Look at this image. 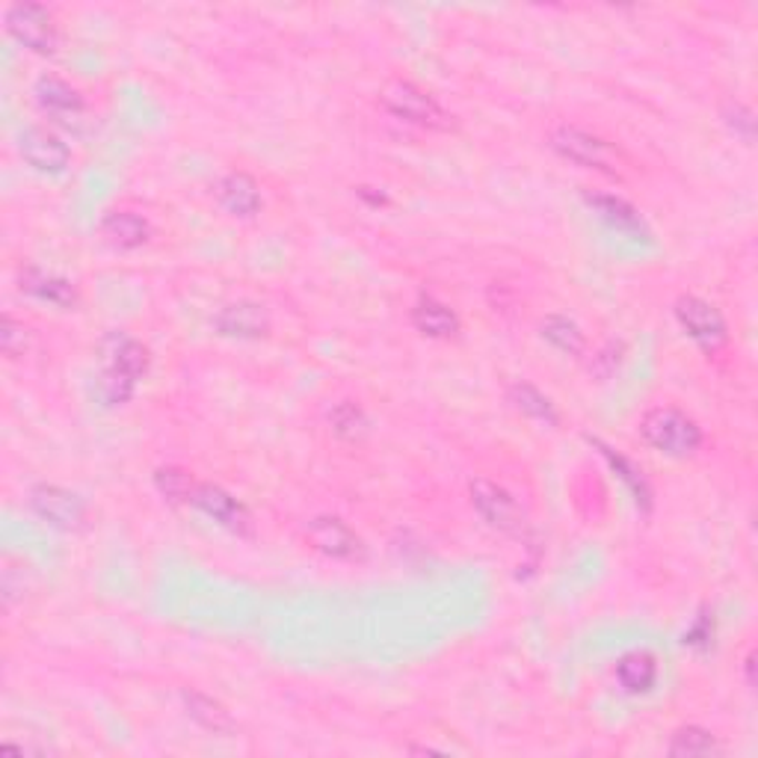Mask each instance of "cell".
Returning <instances> with one entry per match:
<instances>
[{"label": "cell", "instance_id": "1", "mask_svg": "<svg viewBox=\"0 0 758 758\" xmlns=\"http://www.w3.org/2000/svg\"><path fill=\"white\" fill-rule=\"evenodd\" d=\"M641 436L649 448L667 453V457H676V460L694 457L699 451V444H703L699 424L673 407L649 409L641 421Z\"/></svg>", "mask_w": 758, "mask_h": 758}, {"label": "cell", "instance_id": "2", "mask_svg": "<svg viewBox=\"0 0 758 758\" xmlns=\"http://www.w3.org/2000/svg\"><path fill=\"white\" fill-rule=\"evenodd\" d=\"M379 99L389 113H395L409 125L424 127V131H451L453 127L451 113L412 81H389Z\"/></svg>", "mask_w": 758, "mask_h": 758}, {"label": "cell", "instance_id": "3", "mask_svg": "<svg viewBox=\"0 0 758 758\" xmlns=\"http://www.w3.org/2000/svg\"><path fill=\"white\" fill-rule=\"evenodd\" d=\"M7 33L19 45H24L33 54H57L60 48V33L51 19V12L39 3H16L7 10Z\"/></svg>", "mask_w": 758, "mask_h": 758}, {"label": "cell", "instance_id": "4", "mask_svg": "<svg viewBox=\"0 0 758 758\" xmlns=\"http://www.w3.org/2000/svg\"><path fill=\"white\" fill-rule=\"evenodd\" d=\"M549 140H551V148H554L560 157H566V161L581 163V166H590V170L611 172V175L619 172L616 170L614 148H611L605 140H598V136L581 131V127L560 125L551 131Z\"/></svg>", "mask_w": 758, "mask_h": 758}, {"label": "cell", "instance_id": "5", "mask_svg": "<svg viewBox=\"0 0 758 758\" xmlns=\"http://www.w3.org/2000/svg\"><path fill=\"white\" fill-rule=\"evenodd\" d=\"M30 510L45 524L57 531H78L86 522V504L72 489L54 486V483H39L30 492Z\"/></svg>", "mask_w": 758, "mask_h": 758}, {"label": "cell", "instance_id": "6", "mask_svg": "<svg viewBox=\"0 0 758 758\" xmlns=\"http://www.w3.org/2000/svg\"><path fill=\"white\" fill-rule=\"evenodd\" d=\"M676 317L678 324H682V329H685L705 352H717L723 344H726V338H729L726 320H723V315L717 311V306H711V303L703 297H678Z\"/></svg>", "mask_w": 758, "mask_h": 758}, {"label": "cell", "instance_id": "7", "mask_svg": "<svg viewBox=\"0 0 758 758\" xmlns=\"http://www.w3.org/2000/svg\"><path fill=\"white\" fill-rule=\"evenodd\" d=\"M471 504L486 519L489 527H495L501 533H513V536L524 533V513L515 504V498L498 483H492V480H471Z\"/></svg>", "mask_w": 758, "mask_h": 758}, {"label": "cell", "instance_id": "8", "mask_svg": "<svg viewBox=\"0 0 758 758\" xmlns=\"http://www.w3.org/2000/svg\"><path fill=\"white\" fill-rule=\"evenodd\" d=\"M19 154L30 170L42 172V175H60L72 163V152H69L63 136H57L54 131L39 125H28L21 131Z\"/></svg>", "mask_w": 758, "mask_h": 758}, {"label": "cell", "instance_id": "9", "mask_svg": "<svg viewBox=\"0 0 758 758\" xmlns=\"http://www.w3.org/2000/svg\"><path fill=\"white\" fill-rule=\"evenodd\" d=\"M306 540L311 549L332 560H361L365 557V542L350 524L335 519V515H317L306 527Z\"/></svg>", "mask_w": 758, "mask_h": 758}, {"label": "cell", "instance_id": "10", "mask_svg": "<svg viewBox=\"0 0 758 758\" xmlns=\"http://www.w3.org/2000/svg\"><path fill=\"white\" fill-rule=\"evenodd\" d=\"M193 506H199L202 513L214 519L219 527L237 533V536H249L253 533V515L246 510L235 495H228L223 486H214V483H196V492H193Z\"/></svg>", "mask_w": 758, "mask_h": 758}, {"label": "cell", "instance_id": "11", "mask_svg": "<svg viewBox=\"0 0 758 758\" xmlns=\"http://www.w3.org/2000/svg\"><path fill=\"white\" fill-rule=\"evenodd\" d=\"M214 196H217L219 208L226 211L228 217L237 219H249L255 214H262L264 199H262V187L253 175L246 172H228L223 178L217 181L214 187Z\"/></svg>", "mask_w": 758, "mask_h": 758}, {"label": "cell", "instance_id": "12", "mask_svg": "<svg viewBox=\"0 0 758 758\" xmlns=\"http://www.w3.org/2000/svg\"><path fill=\"white\" fill-rule=\"evenodd\" d=\"M101 368L122 370L136 382L148 373V350L127 332H110L101 338Z\"/></svg>", "mask_w": 758, "mask_h": 758}, {"label": "cell", "instance_id": "13", "mask_svg": "<svg viewBox=\"0 0 758 758\" xmlns=\"http://www.w3.org/2000/svg\"><path fill=\"white\" fill-rule=\"evenodd\" d=\"M214 326H217L219 335L226 338H240V341H255V338H264L270 332V317L264 311L258 303H232L214 317Z\"/></svg>", "mask_w": 758, "mask_h": 758}, {"label": "cell", "instance_id": "14", "mask_svg": "<svg viewBox=\"0 0 758 758\" xmlns=\"http://www.w3.org/2000/svg\"><path fill=\"white\" fill-rule=\"evenodd\" d=\"M33 95H37V104L45 113L57 119H78L83 113V95L74 90L72 83H65L63 78H54V74H45L39 78L37 86H33Z\"/></svg>", "mask_w": 758, "mask_h": 758}, {"label": "cell", "instance_id": "15", "mask_svg": "<svg viewBox=\"0 0 758 758\" xmlns=\"http://www.w3.org/2000/svg\"><path fill=\"white\" fill-rule=\"evenodd\" d=\"M21 290L30 294V297L42 299V303H51L57 308L78 306V290H74L72 281L60 279L54 273L37 270V267H28V270L21 273Z\"/></svg>", "mask_w": 758, "mask_h": 758}, {"label": "cell", "instance_id": "16", "mask_svg": "<svg viewBox=\"0 0 758 758\" xmlns=\"http://www.w3.org/2000/svg\"><path fill=\"white\" fill-rule=\"evenodd\" d=\"M101 237H104L110 246H116V249H140L143 244H148L152 226H148L140 214L113 211V214H107L104 223H101Z\"/></svg>", "mask_w": 758, "mask_h": 758}, {"label": "cell", "instance_id": "17", "mask_svg": "<svg viewBox=\"0 0 758 758\" xmlns=\"http://www.w3.org/2000/svg\"><path fill=\"white\" fill-rule=\"evenodd\" d=\"M412 326L421 335H427V338L444 341V338H453V335L460 332V317L453 315L451 308L439 303V299L424 297L418 299L416 308H412Z\"/></svg>", "mask_w": 758, "mask_h": 758}, {"label": "cell", "instance_id": "18", "mask_svg": "<svg viewBox=\"0 0 758 758\" xmlns=\"http://www.w3.org/2000/svg\"><path fill=\"white\" fill-rule=\"evenodd\" d=\"M181 703L187 708L190 720H196L211 735H232L235 731V720L226 711V705L211 699V696L199 694V690H181Z\"/></svg>", "mask_w": 758, "mask_h": 758}, {"label": "cell", "instance_id": "19", "mask_svg": "<svg viewBox=\"0 0 758 758\" xmlns=\"http://www.w3.org/2000/svg\"><path fill=\"white\" fill-rule=\"evenodd\" d=\"M584 199L616 232H623V235H643L646 232V223L628 202L616 199V196H602V193H587Z\"/></svg>", "mask_w": 758, "mask_h": 758}, {"label": "cell", "instance_id": "20", "mask_svg": "<svg viewBox=\"0 0 758 758\" xmlns=\"http://www.w3.org/2000/svg\"><path fill=\"white\" fill-rule=\"evenodd\" d=\"M616 678H619L625 694H646L658 682V664L649 652H628L616 664Z\"/></svg>", "mask_w": 758, "mask_h": 758}, {"label": "cell", "instance_id": "21", "mask_svg": "<svg viewBox=\"0 0 758 758\" xmlns=\"http://www.w3.org/2000/svg\"><path fill=\"white\" fill-rule=\"evenodd\" d=\"M540 332L554 350L566 352V356H584L587 352V338L581 332V326L575 320H568V317L549 315L542 320Z\"/></svg>", "mask_w": 758, "mask_h": 758}, {"label": "cell", "instance_id": "22", "mask_svg": "<svg viewBox=\"0 0 758 758\" xmlns=\"http://www.w3.org/2000/svg\"><path fill=\"white\" fill-rule=\"evenodd\" d=\"M136 391V379L122 373V370L113 368H101V373L95 377V386H92V395L99 400L101 407H125L127 400L134 398Z\"/></svg>", "mask_w": 758, "mask_h": 758}, {"label": "cell", "instance_id": "23", "mask_svg": "<svg viewBox=\"0 0 758 758\" xmlns=\"http://www.w3.org/2000/svg\"><path fill=\"white\" fill-rule=\"evenodd\" d=\"M510 403H513L522 416L533 418V421H540V424L554 427L560 421L554 403H551L540 389L527 386V382H513V386H510Z\"/></svg>", "mask_w": 758, "mask_h": 758}, {"label": "cell", "instance_id": "24", "mask_svg": "<svg viewBox=\"0 0 758 758\" xmlns=\"http://www.w3.org/2000/svg\"><path fill=\"white\" fill-rule=\"evenodd\" d=\"M669 756H717V752H723L720 740L714 738L711 731L703 729V726H682V729L673 735V740H669L667 747Z\"/></svg>", "mask_w": 758, "mask_h": 758}, {"label": "cell", "instance_id": "25", "mask_svg": "<svg viewBox=\"0 0 758 758\" xmlns=\"http://www.w3.org/2000/svg\"><path fill=\"white\" fill-rule=\"evenodd\" d=\"M329 421H332V430L341 436V439H361V436L368 433V418H365V412H361L356 403H350V400L338 403V407L329 412Z\"/></svg>", "mask_w": 758, "mask_h": 758}, {"label": "cell", "instance_id": "26", "mask_svg": "<svg viewBox=\"0 0 758 758\" xmlns=\"http://www.w3.org/2000/svg\"><path fill=\"white\" fill-rule=\"evenodd\" d=\"M154 483L161 489V495H166L170 501H175V504H190V501H193V492H196L193 478L181 469H161L154 474Z\"/></svg>", "mask_w": 758, "mask_h": 758}, {"label": "cell", "instance_id": "27", "mask_svg": "<svg viewBox=\"0 0 758 758\" xmlns=\"http://www.w3.org/2000/svg\"><path fill=\"white\" fill-rule=\"evenodd\" d=\"M593 444H598V448H602V453H605L607 460H611V465H614V469H619V474H623L625 483H628V486H632L634 498H637V504L649 506L652 492H649V486H646V480H643L641 471L634 469L632 462L625 460V457H619V453H614V451H611V448H605V444L598 442V439H593Z\"/></svg>", "mask_w": 758, "mask_h": 758}, {"label": "cell", "instance_id": "28", "mask_svg": "<svg viewBox=\"0 0 758 758\" xmlns=\"http://www.w3.org/2000/svg\"><path fill=\"white\" fill-rule=\"evenodd\" d=\"M28 326L19 324L16 317H3V324H0V347H3V352L10 356V359H19V356H24V350H28Z\"/></svg>", "mask_w": 758, "mask_h": 758}, {"label": "cell", "instance_id": "29", "mask_svg": "<svg viewBox=\"0 0 758 758\" xmlns=\"http://www.w3.org/2000/svg\"><path fill=\"white\" fill-rule=\"evenodd\" d=\"M723 119H726V125H729L731 134L740 136L744 143H752V136H756V119H752V110H747L744 104H729L726 113H723Z\"/></svg>", "mask_w": 758, "mask_h": 758}, {"label": "cell", "instance_id": "30", "mask_svg": "<svg viewBox=\"0 0 758 758\" xmlns=\"http://www.w3.org/2000/svg\"><path fill=\"white\" fill-rule=\"evenodd\" d=\"M619 352H623V347L611 341L605 350H598L596 356H593V365H590V370H593V373H598L602 379H607L616 368H619V359H623Z\"/></svg>", "mask_w": 758, "mask_h": 758}, {"label": "cell", "instance_id": "31", "mask_svg": "<svg viewBox=\"0 0 758 758\" xmlns=\"http://www.w3.org/2000/svg\"><path fill=\"white\" fill-rule=\"evenodd\" d=\"M752 673H756V655L749 652V658H747V685L749 687L756 685V678H752Z\"/></svg>", "mask_w": 758, "mask_h": 758}]
</instances>
